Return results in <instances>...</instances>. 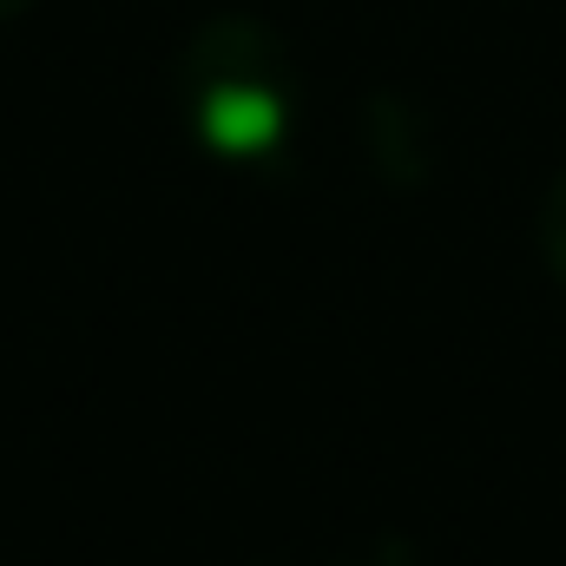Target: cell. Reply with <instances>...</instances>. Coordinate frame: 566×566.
I'll use <instances>...</instances> for the list:
<instances>
[{"label": "cell", "instance_id": "6da1fadb", "mask_svg": "<svg viewBox=\"0 0 566 566\" xmlns=\"http://www.w3.org/2000/svg\"><path fill=\"white\" fill-rule=\"evenodd\" d=\"M198 126H205V139L218 145V151L258 158V151H271L283 139V99L271 86H218L205 99Z\"/></svg>", "mask_w": 566, "mask_h": 566}]
</instances>
